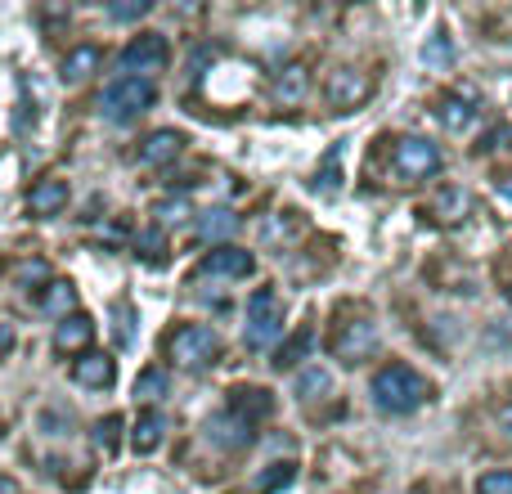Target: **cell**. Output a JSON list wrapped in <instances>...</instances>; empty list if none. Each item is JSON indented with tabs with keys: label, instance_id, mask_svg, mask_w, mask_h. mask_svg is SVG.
<instances>
[{
	"label": "cell",
	"instance_id": "1",
	"mask_svg": "<svg viewBox=\"0 0 512 494\" xmlns=\"http://www.w3.org/2000/svg\"><path fill=\"white\" fill-rule=\"evenodd\" d=\"M427 396H432L427 378H418L409 364H387V369H378V378H373V405H378L382 414H414V409L427 405Z\"/></svg>",
	"mask_w": 512,
	"mask_h": 494
},
{
	"label": "cell",
	"instance_id": "2",
	"mask_svg": "<svg viewBox=\"0 0 512 494\" xmlns=\"http://www.w3.org/2000/svg\"><path fill=\"white\" fill-rule=\"evenodd\" d=\"M167 360L176 369H207V364L221 360V337L207 324H180L167 337Z\"/></svg>",
	"mask_w": 512,
	"mask_h": 494
},
{
	"label": "cell",
	"instance_id": "3",
	"mask_svg": "<svg viewBox=\"0 0 512 494\" xmlns=\"http://www.w3.org/2000/svg\"><path fill=\"white\" fill-rule=\"evenodd\" d=\"M153 99H158V86L153 81H140V77H117L113 86L99 95V113L108 122H131V117L149 113Z\"/></svg>",
	"mask_w": 512,
	"mask_h": 494
},
{
	"label": "cell",
	"instance_id": "4",
	"mask_svg": "<svg viewBox=\"0 0 512 494\" xmlns=\"http://www.w3.org/2000/svg\"><path fill=\"white\" fill-rule=\"evenodd\" d=\"M441 167H445L441 149H436L432 140H423V135H405V140L391 149V171H396V180H405V185L432 180Z\"/></svg>",
	"mask_w": 512,
	"mask_h": 494
},
{
	"label": "cell",
	"instance_id": "5",
	"mask_svg": "<svg viewBox=\"0 0 512 494\" xmlns=\"http://www.w3.org/2000/svg\"><path fill=\"white\" fill-rule=\"evenodd\" d=\"M279 333H283V301H279V292H270V288L252 292L243 342H248L252 351H265V346L279 342Z\"/></svg>",
	"mask_w": 512,
	"mask_h": 494
},
{
	"label": "cell",
	"instance_id": "6",
	"mask_svg": "<svg viewBox=\"0 0 512 494\" xmlns=\"http://www.w3.org/2000/svg\"><path fill=\"white\" fill-rule=\"evenodd\" d=\"M167 59H171V45H167V36H158V32H144V36H135V41L122 50V72H126V77L153 81V72H162V68H167Z\"/></svg>",
	"mask_w": 512,
	"mask_h": 494
},
{
	"label": "cell",
	"instance_id": "7",
	"mask_svg": "<svg viewBox=\"0 0 512 494\" xmlns=\"http://www.w3.org/2000/svg\"><path fill=\"white\" fill-rule=\"evenodd\" d=\"M378 351V324L373 319H346V324L333 328V355L342 364H364Z\"/></svg>",
	"mask_w": 512,
	"mask_h": 494
},
{
	"label": "cell",
	"instance_id": "8",
	"mask_svg": "<svg viewBox=\"0 0 512 494\" xmlns=\"http://www.w3.org/2000/svg\"><path fill=\"white\" fill-rule=\"evenodd\" d=\"M324 95L337 113H355V108H364V99L373 95V77L364 68H337L333 77H328Z\"/></svg>",
	"mask_w": 512,
	"mask_h": 494
},
{
	"label": "cell",
	"instance_id": "9",
	"mask_svg": "<svg viewBox=\"0 0 512 494\" xmlns=\"http://www.w3.org/2000/svg\"><path fill=\"white\" fill-rule=\"evenodd\" d=\"M256 270V256L243 247H212V252L198 261V279H248Z\"/></svg>",
	"mask_w": 512,
	"mask_h": 494
},
{
	"label": "cell",
	"instance_id": "10",
	"mask_svg": "<svg viewBox=\"0 0 512 494\" xmlns=\"http://www.w3.org/2000/svg\"><path fill=\"white\" fill-rule=\"evenodd\" d=\"M481 104L472 90H445L441 99H436V122L445 126V131H468L472 122H477Z\"/></svg>",
	"mask_w": 512,
	"mask_h": 494
},
{
	"label": "cell",
	"instance_id": "11",
	"mask_svg": "<svg viewBox=\"0 0 512 494\" xmlns=\"http://www.w3.org/2000/svg\"><path fill=\"white\" fill-rule=\"evenodd\" d=\"M252 427H256V423H248V418H239L234 409H225V414H216L212 423H207V441L221 445V450H248V445L256 441Z\"/></svg>",
	"mask_w": 512,
	"mask_h": 494
},
{
	"label": "cell",
	"instance_id": "12",
	"mask_svg": "<svg viewBox=\"0 0 512 494\" xmlns=\"http://www.w3.org/2000/svg\"><path fill=\"white\" fill-rule=\"evenodd\" d=\"M63 207H68V180H59V176L36 180L32 194H27V216H36V221H50Z\"/></svg>",
	"mask_w": 512,
	"mask_h": 494
},
{
	"label": "cell",
	"instance_id": "13",
	"mask_svg": "<svg viewBox=\"0 0 512 494\" xmlns=\"http://www.w3.org/2000/svg\"><path fill=\"white\" fill-rule=\"evenodd\" d=\"M90 337H95V319L90 315H68L54 328V351L59 355H86Z\"/></svg>",
	"mask_w": 512,
	"mask_h": 494
},
{
	"label": "cell",
	"instance_id": "14",
	"mask_svg": "<svg viewBox=\"0 0 512 494\" xmlns=\"http://www.w3.org/2000/svg\"><path fill=\"white\" fill-rule=\"evenodd\" d=\"M99 63H104V50H99V45H77V50H68V59H63V68H59L63 86H81V81H90L99 72Z\"/></svg>",
	"mask_w": 512,
	"mask_h": 494
},
{
	"label": "cell",
	"instance_id": "15",
	"mask_svg": "<svg viewBox=\"0 0 512 494\" xmlns=\"http://www.w3.org/2000/svg\"><path fill=\"white\" fill-rule=\"evenodd\" d=\"M180 153H185V135H180V131H153L149 140L140 144V162H144V167H167V162H176Z\"/></svg>",
	"mask_w": 512,
	"mask_h": 494
},
{
	"label": "cell",
	"instance_id": "16",
	"mask_svg": "<svg viewBox=\"0 0 512 494\" xmlns=\"http://www.w3.org/2000/svg\"><path fill=\"white\" fill-rule=\"evenodd\" d=\"M72 378H77L81 387H95V391H104V387H113V378H117V364L108 360V355H99V351H86L77 364H72Z\"/></svg>",
	"mask_w": 512,
	"mask_h": 494
},
{
	"label": "cell",
	"instance_id": "17",
	"mask_svg": "<svg viewBox=\"0 0 512 494\" xmlns=\"http://www.w3.org/2000/svg\"><path fill=\"white\" fill-rule=\"evenodd\" d=\"M306 86H310L306 68H301V63H288V68H279V77H274L270 95H274V104L292 108V104H301V99H306Z\"/></svg>",
	"mask_w": 512,
	"mask_h": 494
},
{
	"label": "cell",
	"instance_id": "18",
	"mask_svg": "<svg viewBox=\"0 0 512 494\" xmlns=\"http://www.w3.org/2000/svg\"><path fill=\"white\" fill-rule=\"evenodd\" d=\"M230 409L239 418H248V423H256V418H270L274 414V396H270V391H261V387H239L230 396Z\"/></svg>",
	"mask_w": 512,
	"mask_h": 494
},
{
	"label": "cell",
	"instance_id": "19",
	"mask_svg": "<svg viewBox=\"0 0 512 494\" xmlns=\"http://www.w3.org/2000/svg\"><path fill=\"white\" fill-rule=\"evenodd\" d=\"M162 436H167V418L158 414V409H149V414H140V423H135L131 432V445L135 454H153L162 445Z\"/></svg>",
	"mask_w": 512,
	"mask_h": 494
},
{
	"label": "cell",
	"instance_id": "20",
	"mask_svg": "<svg viewBox=\"0 0 512 494\" xmlns=\"http://www.w3.org/2000/svg\"><path fill=\"white\" fill-rule=\"evenodd\" d=\"M310 346H315V333H310V328H297V333L274 351V369H297V364L310 355Z\"/></svg>",
	"mask_w": 512,
	"mask_h": 494
},
{
	"label": "cell",
	"instance_id": "21",
	"mask_svg": "<svg viewBox=\"0 0 512 494\" xmlns=\"http://www.w3.org/2000/svg\"><path fill=\"white\" fill-rule=\"evenodd\" d=\"M234 230H239V216L225 212V207H216V212H203V221H198V239H203V243L230 239Z\"/></svg>",
	"mask_w": 512,
	"mask_h": 494
},
{
	"label": "cell",
	"instance_id": "22",
	"mask_svg": "<svg viewBox=\"0 0 512 494\" xmlns=\"http://www.w3.org/2000/svg\"><path fill=\"white\" fill-rule=\"evenodd\" d=\"M162 396H167V373H162V369H144L140 378H135V400H144V405H158Z\"/></svg>",
	"mask_w": 512,
	"mask_h": 494
},
{
	"label": "cell",
	"instance_id": "23",
	"mask_svg": "<svg viewBox=\"0 0 512 494\" xmlns=\"http://www.w3.org/2000/svg\"><path fill=\"white\" fill-rule=\"evenodd\" d=\"M72 301H77L72 283H50V288H45V297H41V310H50V315H63V319H68Z\"/></svg>",
	"mask_w": 512,
	"mask_h": 494
},
{
	"label": "cell",
	"instance_id": "24",
	"mask_svg": "<svg viewBox=\"0 0 512 494\" xmlns=\"http://www.w3.org/2000/svg\"><path fill=\"white\" fill-rule=\"evenodd\" d=\"M292 477H297V472H292V463H274L270 472H261V477L252 481V494H274V490L288 486Z\"/></svg>",
	"mask_w": 512,
	"mask_h": 494
},
{
	"label": "cell",
	"instance_id": "25",
	"mask_svg": "<svg viewBox=\"0 0 512 494\" xmlns=\"http://www.w3.org/2000/svg\"><path fill=\"white\" fill-rule=\"evenodd\" d=\"M468 207L472 203H468V194H463V189H445V194L432 203V221L445 225V212H459V221H463V216H468Z\"/></svg>",
	"mask_w": 512,
	"mask_h": 494
},
{
	"label": "cell",
	"instance_id": "26",
	"mask_svg": "<svg viewBox=\"0 0 512 494\" xmlns=\"http://www.w3.org/2000/svg\"><path fill=\"white\" fill-rule=\"evenodd\" d=\"M423 63H427V68H436V72L450 68V63H454V45L445 41V36H432V41L423 45Z\"/></svg>",
	"mask_w": 512,
	"mask_h": 494
},
{
	"label": "cell",
	"instance_id": "27",
	"mask_svg": "<svg viewBox=\"0 0 512 494\" xmlns=\"http://www.w3.org/2000/svg\"><path fill=\"white\" fill-rule=\"evenodd\" d=\"M333 167H342V144L337 149H328V158H324V167L315 171V194H333L342 180H333Z\"/></svg>",
	"mask_w": 512,
	"mask_h": 494
},
{
	"label": "cell",
	"instance_id": "28",
	"mask_svg": "<svg viewBox=\"0 0 512 494\" xmlns=\"http://www.w3.org/2000/svg\"><path fill=\"white\" fill-rule=\"evenodd\" d=\"M297 396H301V400L328 396V373H324V369H306V373L297 378Z\"/></svg>",
	"mask_w": 512,
	"mask_h": 494
},
{
	"label": "cell",
	"instance_id": "29",
	"mask_svg": "<svg viewBox=\"0 0 512 494\" xmlns=\"http://www.w3.org/2000/svg\"><path fill=\"white\" fill-rule=\"evenodd\" d=\"M117 432H122V418H117V414L99 418V423H95V445H99V450H117Z\"/></svg>",
	"mask_w": 512,
	"mask_h": 494
},
{
	"label": "cell",
	"instance_id": "30",
	"mask_svg": "<svg viewBox=\"0 0 512 494\" xmlns=\"http://www.w3.org/2000/svg\"><path fill=\"white\" fill-rule=\"evenodd\" d=\"M153 216H158L162 225H180L189 216V203H185V198H167V203L153 207Z\"/></svg>",
	"mask_w": 512,
	"mask_h": 494
},
{
	"label": "cell",
	"instance_id": "31",
	"mask_svg": "<svg viewBox=\"0 0 512 494\" xmlns=\"http://www.w3.org/2000/svg\"><path fill=\"white\" fill-rule=\"evenodd\" d=\"M477 494H512V472H486L477 481Z\"/></svg>",
	"mask_w": 512,
	"mask_h": 494
},
{
	"label": "cell",
	"instance_id": "32",
	"mask_svg": "<svg viewBox=\"0 0 512 494\" xmlns=\"http://www.w3.org/2000/svg\"><path fill=\"white\" fill-rule=\"evenodd\" d=\"M41 279H50V265H45V261H23V265H18V283H27V288H32V283H41Z\"/></svg>",
	"mask_w": 512,
	"mask_h": 494
},
{
	"label": "cell",
	"instance_id": "33",
	"mask_svg": "<svg viewBox=\"0 0 512 494\" xmlns=\"http://www.w3.org/2000/svg\"><path fill=\"white\" fill-rule=\"evenodd\" d=\"M108 14H113V18H140V14H149V0H135V5H113Z\"/></svg>",
	"mask_w": 512,
	"mask_h": 494
},
{
	"label": "cell",
	"instance_id": "34",
	"mask_svg": "<svg viewBox=\"0 0 512 494\" xmlns=\"http://www.w3.org/2000/svg\"><path fill=\"white\" fill-rule=\"evenodd\" d=\"M140 247H144V256H149V261H162V234H144Z\"/></svg>",
	"mask_w": 512,
	"mask_h": 494
},
{
	"label": "cell",
	"instance_id": "35",
	"mask_svg": "<svg viewBox=\"0 0 512 494\" xmlns=\"http://www.w3.org/2000/svg\"><path fill=\"white\" fill-rule=\"evenodd\" d=\"M499 427H504V436H508V441H512V400H508V405H504V409H499Z\"/></svg>",
	"mask_w": 512,
	"mask_h": 494
},
{
	"label": "cell",
	"instance_id": "36",
	"mask_svg": "<svg viewBox=\"0 0 512 494\" xmlns=\"http://www.w3.org/2000/svg\"><path fill=\"white\" fill-rule=\"evenodd\" d=\"M117 319H131V310H126V306H117ZM117 337H122V342H131V328H126V324H117Z\"/></svg>",
	"mask_w": 512,
	"mask_h": 494
},
{
	"label": "cell",
	"instance_id": "37",
	"mask_svg": "<svg viewBox=\"0 0 512 494\" xmlns=\"http://www.w3.org/2000/svg\"><path fill=\"white\" fill-rule=\"evenodd\" d=\"M9 346H14V328L0 324V355H9Z\"/></svg>",
	"mask_w": 512,
	"mask_h": 494
},
{
	"label": "cell",
	"instance_id": "38",
	"mask_svg": "<svg viewBox=\"0 0 512 494\" xmlns=\"http://www.w3.org/2000/svg\"><path fill=\"white\" fill-rule=\"evenodd\" d=\"M0 494H14V481L9 477H0Z\"/></svg>",
	"mask_w": 512,
	"mask_h": 494
},
{
	"label": "cell",
	"instance_id": "39",
	"mask_svg": "<svg viewBox=\"0 0 512 494\" xmlns=\"http://www.w3.org/2000/svg\"><path fill=\"white\" fill-rule=\"evenodd\" d=\"M508 301H512V288H508Z\"/></svg>",
	"mask_w": 512,
	"mask_h": 494
}]
</instances>
